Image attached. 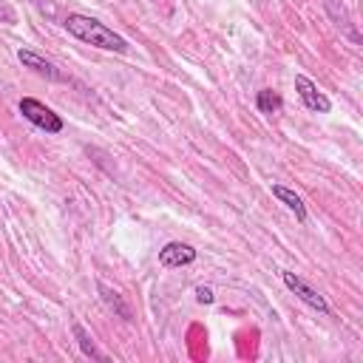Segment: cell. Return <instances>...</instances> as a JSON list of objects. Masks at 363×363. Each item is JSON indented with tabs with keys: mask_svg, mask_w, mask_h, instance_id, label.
Returning a JSON list of instances; mask_svg holds the SVG:
<instances>
[{
	"mask_svg": "<svg viewBox=\"0 0 363 363\" xmlns=\"http://www.w3.org/2000/svg\"><path fill=\"white\" fill-rule=\"evenodd\" d=\"M281 281H284V286H286L295 298H301L306 306H312V309H315V312H320V315H332V309H329L326 298H323L315 286H309L301 275H295V272H289V269H281Z\"/></svg>",
	"mask_w": 363,
	"mask_h": 363,
	"instance_id": "obj_3",
	"label": "cell"
},
{
	"mask_svg": "<svg viewBox=\"0 0 363 363\" xmlns=\"http://www.w3.org/2000/svg\"><path fill=\"white\" fill-rule=\"evenodd\" d=\"M196 247L184 244V241H167L162 250H159V264L167 267V269H176V267H187L196 261Z\"/></svg>",
	"mask_w": 363,
	"mask_h": 363,
	"instance_id": "obj_6",
	"label": "cell"
},
{
	"mask_svg": "<svg viewBox=\"0 0 363 363\" xmlns=\"http://www.w3.org/2000/svg\"><path fill=\"white\" fill-rule=\"evenodd\" d=\"M255 108H258L261 113H278V111L284 108V99H281L278 91H272V88H261V91L255 94Z\"/></svg>",
	"mask_w": 363,
	"mask_h": 363,
	"instance_id": "obj_10",
	"label": "cell"
},
{
	"mask_svg": "<svg viewBox=\"0 0 363 363\" xmlns=\"http://www.w3.org/2000/svg\"><path fill=\"white\" fill-rule=\"evenodd\" d=\"M196 301H199V303H213L216 295H213L210 286H199V289H196Z\"/></svg>",
	"mask_w": 363,
	"mask_h": 363,
	"instance_id": "obj_11",
	"label": "cell"
},
{
	"mask_svg": "<svg viewBox=\"0 0 363 363\" xmlns=\"http://www.w3.org/2000/svg\"><path fill=\"white\" fill-rule=\"evenodd\" d=\"M17 111L23 113L26 122H31L34 128H40V130H45V133H62V128H65L62 116L54 113L45 102H40V99H34V96H23V99L17 102Z\"/></svg>",
	"mask_w": 363,
	"mask_h": 363,
	"instance_id": "obj_2",
	"label": "cell"
},
{
	"mask_svg": "<svg viewBox=\"0 0 363 363\" xmlns=\"http://www.w3.org/2000/svg\"><path fill=\"white\" fill-rule=\"evenodd\" d=\"M71 329H74V337H77V346H79V352H82L85 357H91V360H108V354L96 349V343H94V337L88 335V329H85L82 323H74Z\"/></svg>",
	"mask_w": 363,
	"mask_h": 363,
	"instance_id": "obj_9",
	"label": "cell"
},
{
	"mask_svg": "<svg viewBox=\"0 0 363 363\" xmlns=\"http://www.w3.org/2000/svg\"><path fill=\"white\" fill-rule=\"evenodd\" d=\"M96 292H99V298H102V303L116 315V318H122L125 323H130L133 320V312H130V306H128V301L113 289V286H108L105 281H96Z\"/></svg>",
	"mask_w": 363,
	"mask_h": 363,
	"instance_id": "obj_7",
	"label": "cell"
},
{
	"mask_svg": "<svg viewBox=\"0 0 363 363\" xmlns=\"http://www.w3.org/2000/svg\"><path fill=\"white\" fill-rule=\"evenodd\" d=\"M62 26H65V31L71 37H77L85 45H94V48H102V51H116V54H125L130 48L122 34H116L113 28H108L105 23H99L96 17L71 11V14H65Z\"/></svg>",
	"mask_w": 363,
	"mask_h": 363,
	"instance_id": "obj_1",
	"label": "cell"
},
{
	"mask_svg": "<svg viewBox=\"0 0 363 363\" xmlns=\"http://www.w3.org/2000/svg\"><path fill=\"white\" fill-rule=\"evenodd\" d=\"M295 91H298L301 102L306 105V111H312V113H329V111H332L329 96H326L306 74H295Z\"/></svg>",
	"mask_w": 363,
	"mask_h": 363,
	"instance_id": "obj_4",
	"label": "cell"
},
{
	"mask_svg": "<svg viewBox=\"0 0 363 363\" xmlns=\"http://www.w3.org/2000/svg\"><path fill=\"white\" fill-rule=\"evenodd\" d=\"M269 190H272V196H275L286 210L295 213V218H298L301 224L306 221V207H303V201H301V196H298L295 190H289V187H284V184H272Z\"/></svg>",
	"mask_w": 363,
	"mask_h": 363,
	"instance_id": "obj_8",
	"label": "cell"
},
{
	"mask_svg": "<svg viewBox=\"0 0 363 363\" xmlns=\"http://www.w3.org/2000/svg\"><path fill=\"white\" fill-rule=\"evenodd\" d=\"M17 60L23 62V68L34 71V74L43 77V79H51V82H62V79H65V77L60 74V68H57L51 60H45L43 54H37V51H31V48H20V51H17Z\"/></svg>",
	"mask_w": 363,
	"mask_h": 363,
	"instance_id": "obj_5",
	"label": "cell"
}]
</instances>
